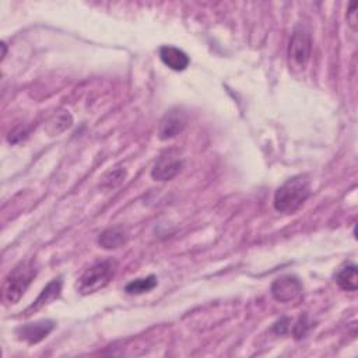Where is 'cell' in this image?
<instances>
[{"label":"cell","mask_w":358,"mask_h":358,"mask_svg":"<svg viewBox=\"0 0 358 358\" xmlns=\"http://www.w3.org/2000/svg\"><path fill=\"white\" fill-rule=\"evenodd\" d=\"M310 196V180L306 175L287 179L274 193V208L284 214H294Z\"/></svg>","instance_id":"obj_1"},{"label":"cell","mask_w":358,"mask_h":358,"mask_svg":"<svg viewBox=\"0 0 358 358\" xmlns=\"http://www.w3.org/2000/svg\"><path fill=\"white\" fill-rule=\"evenodd\" d=\"M36 273L38 268L32 260L18 263L3 282V301L6 303H17L25 294L32 280L36 277Z\"/></svg>","instance_id":"obj_2"},{"label":"cell","mask_w":358,"mask_h":358,"mask_svg":"<svg viewBox=\"0 0 358 358\" xmlns=\"http://www.w3.org/2000/svg\"><path fill=\"white\" fill-rule=\"evenodd\" d=\"M117 264L115 260H102L87 268L77 281V291L81 295L94 294L106 287L115 277Z\"/></svg>","instance_id":"obj_3"},{"label":"cell","mask_w":358,"mask_h":358,"mask_svg":"<svg viewBox=\"0 0 358 358\" xmlns=\"http://www.w3.org/2000/svg\"><path fill=\"white\" fill-rule=\"evenodd\" d=\"M310 35L306 28L302 25H298L291 36L289 46H288V59L289 64L298 69H305L309 57H310Z\"/></svg>","instance_id":"obj_4"},{"label":"cell","mask_w":358,"mask_h":358,"mask_svg":"<svg viewBox=\"0 0 358 358\" xmlns=\"http://www.w3.org/2000/svg\"><path fill=\"white\" fill-rule=\"evenodd\" d=\"M182 166H183V159L180 152L178 150H168L162 152L155 161L151 169V176L154 180H159V182L171 180L180 172Z\"/></svg>","instance_id":"obj_5"},{"label":"cell","mask_w":358,"mask_h":358,"mask_svg":"<svg viewBox=\"0 0 358 358\" xmlns=\"http://www.w3.org/2000/svg\"><path fill=\"white\" fill-rule=\"evenodd\" d=\"M302 294V284L294 275L278 277L271 284V295L281 303H289L296 301Z\"/></svg>","instance_id":"obj_6"},{"label":"cell","mask_w":358,"mask_h":358,"mask_svg":"<svg viewBox=\"0 0 358 358\" xmlns=\"http://www.w3.org/2000/svg\"><path fill=\"white\" fill-rule=\"evenodd\" d=\"M186 123H187V117L183 110L171 109L164 115V117L158 124V137L161 140L172 138L183 131V129L186 127Z\"/></svg>","instance_id":"obj_7"},{"label":"cell","mask_w":358,"mask_h":358,"mask_svg":"<svg viewBox=\"0 0 358 358\" xmlns=\"http://www.w3.org/2000/svg\"><path fill=\"white\" fill-rule=\"evenodd\" d=\"M53 327L55 323L52 320H39L22 324L20 329H17V334L28 344H36L43 340L53 330Z\"/></svg>","instance_id":"obj_8"},{"label":"cell","mask_w":358,"mask_h":358,"mask_svg":"<svg viewBox=\"0 0 358 358\" xmlns=\"http://www.w3.org/2000/svg\"><path fill=\"white\" fill-rule=\"evenodd\" d=\"M159 57L165 66L175 71H183L189 66L187 55L175 46H162L159 49Z\"/></svg>","instance_id":"obj_9"},{"label":"cell","mask_w":358,"mask_h":358,"mask_svg":"<svg viewBox=\"0 0 358 358\" xmlns=\"http://www.w3.org/2000/svg\"><path fill=\"white\" fill-rule=\"evenodd\" d=\"M60 292H62V280L55 278L42 289V292L38 295V298L34 301V303L31 306H28V309L25 310V315H31V313L42 309L43 306H46L48 303H50L52 301L59 298Z\"/></svg>","instance_id":"obj_10"},{"label":"cell","mask_w":358,"mask_h":358,"mask_svg":"<svg viewBox=\"0 0 358 358\" xmlns=\"http://www.w3.org/2000/svg\"><path fill=\"white\" fill-rule=\"evenodd\" d=\"M129 239V235L122 228H109L105 229L98 236V243L103 249H117L123 245H126Z\"/></svg>","instance_id":"obj_11"},{"label":"cell","mask_w":358,"mask_h":358,"mask_svg":"<svg viewBox=\"0 0 358 358\" xmlns=\"http://www.w3.org/2000/svg\"><path fill=\"white\" fill-rule=\"evenodd\" d=\"M337 285L344 291H357L358 287V270L355 264L344 266L336 275Z\"/></svg>","instance_id":"obj_12"},{"label":"cell","mask_w":358,"mask_h":358,"mask_svg":"<svg viewBox=\"0 0 358 358\" xmlns=\"http://www.w3.org/2000/svg\"><path fill=\"white\" fill-rule=\"evenodd\" d=\"M157 284H158V281H157L155 275H147V277L136 278V280L130 281L124 287V291L127 294H131V295H138V294H144V292L151 291L152 288L157 287Z\"/></svg>","instance_id":"obj_13"},{"label":"cell","mask_w":358,"mask_h":358,"mask_svg":"<svg viewBox=\"0 0 358 358\" xmlns=\"http://www.w3.org/2000/svg\"><path fill=\"white\" fill-rule=\"evenodd\" d=\"M309 324H310V323L308 322V316H306V315L301 316L299 320L296 322V324L294 326V336H295L296 338L305 337V334L308 333V330H309V327H310Z\"/></svg>","instance_id":"obj_14"},{"label":"cell","mask_w":358,"mask_h":358,"mask_svg":"<svg viewBox=\"0 0 358 358\" xmlns=\"http://www.w3.org/2000/svg\"><path fill=\"white\" fill-rule=\"evenodd\" d=\"M347 21L352 29H357V3H351L347 11Z\"/></svg>","instance_id":"obj_15"}]
</instances>
